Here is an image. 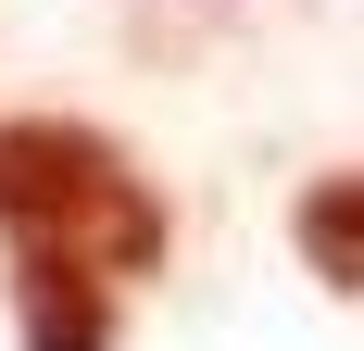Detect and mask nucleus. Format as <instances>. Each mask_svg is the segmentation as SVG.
Listing matches in <instances>:
<instances>
[{
	"label": "nucleus",
	"mask_w": 364,
	"mask_h": 351,
	"mask_svg": "<svg viewBox=\"0 0 364 351\" xmlns=\"http://www.w3.org/2000/svg\"><path fill=\"white\" fill-rule=\"evenodd\" d=\"M0 239L13 251H50V264H88V276H164L176 251V213L101 126L75 113H13L0 126Z\"/></svg>",
	"instance_id": "nucleus-1"
},
{
	"label": "nucleus",
	"mask_w": 364,
	"mask_h": 351,
	"mask_svg": "<svg viewBox=\"0 0 364 351\" xmlns=\"http://www.w3.org/2000/svg\"><path fill=\"white\" fill-rule=\"evenodd\" d=\"M13 339L26 351H113V276L13 251Z\"/></svg>",
	"instance_id": "nucleus-2"
},
{
	"label": "nucleus",
	"mask_w": 364,
	"mask_h": 351,
	"mask_svg": "<svg viewBox=\"0 0 364 351\" xmlns=\"http://www.w3.org/2000/svg\"><path fill=\"white\" fill-rule=\"evenodd\" d=\"M289 239H301V264H314L327 288H364V163H339V176H314V188H301Z\"/></svg>",
	"instance_id": "nucleus-3"
}]
</instances>
